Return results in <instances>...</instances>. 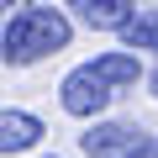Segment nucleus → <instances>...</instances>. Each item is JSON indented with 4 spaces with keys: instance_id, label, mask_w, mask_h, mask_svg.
Returning a JSON list of instances; mask_svg holds the SVG:
<instances>
[{
    "instance_id": "f257e3e1",
    "label": "nucleus",
    "mask_w": 158,
    "mask_h": 158,
    "mask_svg": "<svg viewBox=\"0 0 158 158\" xmlns=\"http://www.w3.org/2000/svg\"><path fill=\"white\" fill-rule=\"evenodd\" d=\"M142 79V69H137V58L132 53H100V58H90V63H79V69H69V79H63V111L69 116H100L111 100H116V90H127V85H137Z\"/></svg>"
},
{
    "instance_id": "6e6552de",
    "label": "nucleus",
    "mask_w": 158,
    "mask_h": 158,
    "mask_svg": "<svg viewBox=\"0 0 158 158\" xmlns=\"http://www.w3.org/2000/svg\"><path fill=\"white\" fill-rule=\"evenodd\" d=\"M153 95H158V69H153Z\"/></svg>"
},
{
    "instance_id": "39448f33",
    "label": "nucleus",
    "mask_w": 158,
    "mask_h": 158,
    "mask_svg": "<svg viewBox=\"0 0 158 158\" xmlns=\"http://www.w3.org/2000/svg\"><path fill=\"white\" fill-rule=\"evenodd\" d=\"M37 137H42V121L37 116H27V111H6V116H0V148H6V153L32 148Z\"/></svg>"
},
{
    "instance_id": "0eeeda50",
    "label": "nucleus",
    "mask_w": 158,
    "mask_h": 158,
    "mask_svg": "<svg viewBox=\"0 0 158 158\" xmlns=\"http://www.w3.org/2000/svg\"><path fill=\"white\" fill-rule=\"evenodd\" d=\"M132 158H158V137H148V142H142V148H137Z\"/></svg>"
},
{
    "instance_id": "423d86ee",
    "label": "nucleus",
    "mask_w": 158,
    "mask_h": 158,
    "mask_svg": "<svg viewBox=\"0 0 158 158\" xmlns=\"http://www.w3.org/2000/svg\"><path fill=\"white\" fill-rule=\"evenodd\" d=\"M121 42L132 53H158V11H137L127 27H121Z\"/></svg>"
},
{
    "instance_id": "f03ea898",
    "label": "nucleus",
    "mask_w": 158,
    "mask_h": 158,
    "mask_svg": "<svg viewBox=\"0 0 158 158\" xmlns=\"http://www.w3.org/2000/svg\"><path fill=\"white\" fill-rule=\"evenodd\" d=\"M0 48H6V63H37L48 53L69 48V16L53 11V6H27L21 16L6 21Z\"/></svg>"
},
{
    "instance_id": "7ed1b4c3",
    "label": "nucleus",
    "mask_w": 158,
    "mask_h": 158,
    "mask_svg": "<svg viewBox=\"0 0 158 158\" xmlns=\"http://www.w3.org/2000/svg\"><path fill=\"white\" fill-rule=\"evenodd\" d=\"M148 137L132 127V121H95L85 137H79V148H85V158H132Z\"/></svg>"
},
{
    "instance_id": "20e7f679",
    "label": "nucleus",
    "mask_w": 158,
    "mask_h": 158,
    "mask_svg": "<svg viewBox=\"0 0 158 158\" xmlns=\"http://www.w3.org/2000/svg\"><path fill=\"white\" fill-rule=\"evenodd\" d=\"M69 11L85 21V27H95V32H121L137 16L132 0H69Z\"/></svg>"
}]
</instances>
